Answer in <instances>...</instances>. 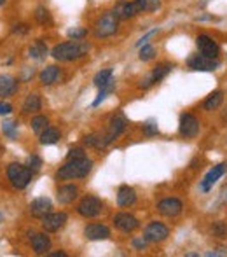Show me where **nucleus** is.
<instances>
[{
    "instance_id": "f257e3e1",
    "label": "nucleus",
    "mask_w": 227,
    "mask_h": 257,
    "mask_svg": "<svg viewBox=\"0 0 227 257\" xmlns=\"http://www.w3.org/2000/svg\"><path fill=\"white\" fill-rule=\"evenodd\" d=\"M90 51V44L82 41H68L63 44H58L52 48L51 56L58 61H74L88 54Z\"/></svg>"
},
{
    "instance_id": "f03ea898",
    "label": "nucleus",
    "mask_w": 227,
    "mask_h": 257,
    "mask_svg": "<svg viewBox=\"0 0 227 257\" xmlns=\"http://www.w3.org/2000/svg\"><path fill=\"white\" fill-rule=\"evenodd\" d=\"M93 168V161L88 156L77 157V159H68L60 170L56 171V179L60 180H72V179H82Z\"/></svg>"
},
{
    "instance_id": "7ed1b4c3",
    "label": "nucleus",
    "mask_w": 227,
    "mask_h": 257,
    "mask_svg": "<svg viewBox=\"0 0 227 257\" xmlns=\"http://www.w3.org/2000/svg\"><path fill=\"white\" fill-rule=\"evenodd\" d=\"M117 28H119V18H117L114 11H108L105 12L96 21V25H94V35H96L98 39L110 37V35L116 34Z\"/></svg>"
},
{
    "instance_id": "20e7f679",
    "label": "nucleus",
    "mask_w": 227,
    "mask_h": 257,
    "mask_svg": "<svg viewBox=\"0 0 227 257\" xmlns=\"http://www.w3.org/2000/svg\"><path fill=\"white\" fill-rule=\"evenodd\" d=\"M7 177L16 189H25L32 180V170L19 163H11L7 166Z\"/></svg>"
},
{
    "instance_id": "39448f33",
    "label": "nucleus",
    "mask_w": 227,
    "mask_h": 257,
    "mask_svg": "<svg viewBox=\"0 0 227 257\" xmlns=\"http://www.w3.org/2000/svg\"><path fill=\"white\" fill-rule=\"evenodd\" d=\"M101 208H103L101 200H98V198H94V196H86L81 203H79L77 212H79V215L86 217V219H93V217L100 215Z\"/></svg>"
},
{
    "instance_id": "423d86ee",
    "label": "nucleus",
    "mask_w": 227,
    "mask_h": 257,
    "mask_svg": "<svg viewBox=\"0 0 227 257\" xmlns=\"http://www.w3.org/2000/svg\"><path fill=\"white\" fill-rule=\"evenodd\" d=\"M114 12H116V16L119 19H130L145 11H143V5H141L140 0H133V2H119L114 7Z\"/></svg>"
},
{
    "instance_id": "0eeeda50",
    "label": "nucleus",
    "mask_w": 227,
    "mask_h": 257,
    "mask_svg": "<svg viewBox=\"0 0 227 257\" xmlns=\"http://www.w3.org/2000/svg\"><path fill=\"white\" fill-rule=\"evenodd\" d=\"M196 46H197V49H199V52L201 54H205V56H208V58H213V60H217L219 58V54H220V48H219V44H217L215 41H213L210 35H197V39H196Z\"/></svg>"
},
{
    "instance_id": "6e6552de",
    "label": "nucleus",
    "mask_w": 227,
    "mask_h": 257,
    "mask_svg": "<svg viewBox=\"0 0 227 257\" xmlns=\"http://www.w3.org/2000/svg\"><path fill=\"white\" fill-rule=\"evenodd\" d=\"M124 130H126V119H124V116H121V114H117V116L112 117L110 123H108L107 133H105V137H103L105 146H108V144H112V142L116 140V138L119 137V135L123 133Z\"/></svg>"
},
{
    "instance_id": "1a4fd4ad",
    "label": "nucleus",
    "mask_w": 227,
    "mask_h": 257,
    "mask_svg": "<svg viewBox=\"0 0 227 257\" xmlns=\"http://www.w3.org/2000/svg\"><path fill=\"white\" fill-rule=\"evenodd\" d=\"M220 67V63L213 58H208L205 54H194L189 58V68L192 70H201V72H212L217 70Z\"/></svg>"
},
{
    "instance_id": "9d476101",
    "label": "nucleus",
    "mask_w": 227,
    "mask_h": 257,
    "mask_svg": "<svg viewBox=\"0 0 227 257\" xmlns=\"http://www.w3.org/2000/svg\"><path fill=\"white\" fill-rule=\"evenodd\" d=\"M168 235H170V229H168L164 224L161 222H150L149 226L145 227V231H143V238L147 240V242H164V240L168 238Z\"/></svg>"
},
{
    "instance_id": "9b49d317",
    "label": "nucleus",
    "mask_w": 227,
    "mask_h": 257,
    "mask_svg": "<svg viewBox=\"0 0 227 257\" xmlns=\"http://www.w3.org/2000/svg\"><path fill=\"white\" fill-rule=\"evenodd\" d=\"M182 202H180L179 198H164L157 203V212L164 217H175L179 213H182Z\"/></svg>"
},
{
    "instance_id": "f8f14e48",
    "label": "nucleus",
    "mask_w": 227,
    "mask_h": 257,
    "mask_svg": "<svg viewBox=\"0 0 227 257\" xmlns=\"http://www.w3.org/2000/svg\"><path fill=\"white\" fill-rule=\"evenodd\" d=\"M199 131V121L192 114H182L180 116V135L185 138H194Z\"/></svg>"
},
{
    "instance_id": "ddd939ff",
    "label": "nucleus",
    "mask_w": 227,
    "mask_h": 257,
    "mask_svg": "<svg viewBox=\"0 0 227 257\" xmlns=\"http://www.w3.org/2000/svg\"><path fill=\"white\" fill-rule=\"evenodd\" d=\"M67 222V213L60 212V213H47L45 217H42V227H44L47 233H56L60 231L61 227Z\"/></svg>"
},
{
    "instance_id": "4468645a",
    "label": "nucleus",
    "mask_w": 227,
    "mask_h": 257,
    "mask_svg": "<svg viewBox=\"0 0 227 257\" xmlns=\"http://www.w3.org/2000/svg\"><path fill=\"white\" fill-rule=\"evenodd\" d=\"M114 226L123 233H131L140 226V222H138L136 217H133L131 213L123 212V213H117V215L114 217Z\"/></svg>"
},
{
    "instance_id": "2eb2a0df",
    "label": "nucleus",
    "mask_w": 227,
    "mask_h": 257,
    "mask_svg": "<svg viewBox=\"0 0 227 257\" xmlns=\"http://www.w3.org/2000/svg\"><path fill=\"white\" fill-rule=\"evenodd\" d=\"M51 212H52V203L49 198L45 196L35 198L34 202L30 203V213L34 217H37V219H42V217H45Z\"/></svg>"
},
{
    "instance_id": "dca6fc26",
    "label": "nucleus",
    "mask_w": 227,
    "mask_h": 257,
    "mask_svg": "<svg viewBox=\"0 0 227 257\" xmlns=\"http://www.w3.org/2000/svg\"><path fill=\"white\" fill-rule=\"evenodd\" d=\"M84 236L91 242H100V240H107L110 236V229L103 224H90L84 229Z\"/></svg>"
},
{
    "instance_id": "f3484780",
    "label": "nucleus",
    "mask_w": 227,
    "mask_h": 257,
    "mask_svg": "<svg viewBox=\"0 0 227 257\" xmlns=\"http://www.w3.org/2000/svg\"><path fill=\"white\" fill-rule=\"evenodd\" d=\"M79 196V187L74 186V184H67V186H61L56 193V198H58V202L61 205H68Z\"/></svg>"
},
{
    "instance_id": "a211bd4d",
    "label": "nucleus",
    "mask_w": 227,
    "mask_h": 257,
    "mask_svg": "<svg viewBox=\"0 0 227 257\" xmlns=\"http://www.w3.org/2000/svg\"><path fill=\"white\" fill-rule=\"evenodd\" d=\"M226 166L227 164L226 163H220V164H217V166H213L212 170L206 173V177H205V180L201 182V189L203 191H208L210 187L213 186V184L217 182V180L220 179V177L226 173Z\"/></svg>"
},
{
    "instance_id": "6ab92c4d",
    "label": "nucleus",
    "mask_w": 227,
    "mask_h": 257,
    "mask_svg": "<svg viewBox=\"0 0 227 257\" xmlns=\"http://www.w3.org/2000/svg\"><path fill=\"white\" fill-rule=\"evenodd\" d=\"M136 202V193L133 187L130 186H121L119 193H117V205L119 206H131Z\"/></svg>"
},
{
    "instance_id": "aec40b11",
    "label": "nucleus",
    "mask_w": 227,
    "mask_h": 257,
    "mask_svg": "<svg viewBox=\"0 0 227 257\" xmlns=\"http://www.w3.org/2000/svg\"><path fill=\"white\" fill-rule=\"evenodd\" d=\"M32 247H34V252L42 256V254H47V250L51 249V240L44 233H39V235L32 236Z\"/></svg>"
},
{
    "instance_id": "412c9836",
    "label": "nucleus",
    "mask_w": 227,
    "mask_h": 257,
    "mask_svg": "<svg viewBox=\"0 0 227 257\" xmlns=\"http://www.w3.org/2000/svg\"><path fill=\"white\" fill-rule=\"evenodd\" d=\"M18 90V82L11 75H0V97H11Z\"/></svg>"
},
{
    "instance_id": "4be33fe9",
    "label": "nucleus",
    "mask_w": 227,
    "mask_h": 257,
    "mask_svg": "<svg viewBox=\"0 0 227 257\" xmlns=\"http://www.w3.org/2000/svg\"><path fill=\"white\" fill-rule=\"evenodd\" d=\"M58 75H60V68L54 67V65H51V67H45L44 70L39 74V81H41L44 86H51L56 82Z\"/></svg>"
},
{
    "instance_id": "5701e85b",
    "label": "nucleus",
    "mask_w": 227,
    "mask_h": 257,
    "mask_svg": "<svg viewBox=\"0 0 227 257\" xmlns=\"http://www.w3.org/2000/svg\"><path fill=\"white\" fill-rule=\"evenodd\" d=\"M60 140V131L56 128H45L44 131L41 133V144L42 146H51V144H56Z\"/></svg>"
},
{
    "instance_id": "b1692460",
    "label": "nucleus",
    "mask_w": 227,
    "mask_h": 257,
    "mask_svg": "<svg viewBox=\"0 0 227 257\" xmlns=\"http://www.w3.org/2000/svg\"><path fill=\"white\" fill-rule=\"evenodd\" d=\"M112 81H114V77H112V68H103V70L98 72L93 79L96 88H103V86H107L108 82H112Z\"/></svg>"
},
{
    "instance_id": "393cba45",
    "label": "nucleus",
    "mask_w": 227,
    "mask_h": 257,
    "mask_svg": "<svg viewBox=\"0 0 227 257\" xmlns=\"http://www.w3.org/2000/svg\"><path fill=\"white\" fill-rule=\"evenodd\" d=\"M222 102H224V93L222 91H215V93H212L208 98H206L205 110H217V108L222 105Z\"/></svg>"
},
{
    "instance_id": "a878e982",
    "label": "nucleus",
    "mask_w": 227,
    "mask_h": 257,
    "mask_svg": "<svg viewBox=\"0 0 227 257\" xmlns=\"http://www.w3.org/2000/svg\"><path fill=\"white\" fill-rule=\"evenodd\" d=\"M172 70H173L172 63H161V65H157V67L154 68L152 74H150V77H152L154 82H157V81H161V79L166 77V75L170 74Z\"/></svg>"
},
{
    "instance_id": "bb28decb",
    "label": "nucleus",
    "mask_w": 227,
    "mask_h": 257,
    "mask_svg": "<svg viewBox=\"0 0 227 257\" xmlns=\"http://www.w3.org/2000/svg\"><path fill=\"white\" fill-rule=\"evenodd\" d=\"M30 56L35 58V60H44L45 56H47V48H45V44L41 41V39L35 41L34 46L30 48Z\"/></svg>"
},
{
    "instance_id": "cd10ccee",
    "label": "nucleus",
    "mask_w": 227,
    "mask_h": 257,
    "mask_svg": "<svg viewBox=\"0 0 227 257\" xmlns=\"http://www.w3.org/2000/svg\"><path fill=\"white\" fill-rule=\"evenodd\" d=\"M23 110L25 112H37L41 110V97L39 95H28L23 103Z\"/></svg>"
},
{
    "instance_id": "c85d7f7f",
    "label": "nucleus",
    "mask_w": 227,
    "mask_h": 257,
    "mask_svg": "<svg viewBox=\"0 0 227 257\" xmlns=\"http://www.w3.org/2000/svg\"><path fill=\"white\" fill-rule=\"evenodd\" d=\"M114 86H116V82L112 81V82H108L107 86H103V88H100V93H98V97H96V100L93 102V107H98V105L101 103V102L107 98V95L108 93H112V90H114Z\"/></svg>"
},
{
    "instance_id": "c756f323",
    "label": "nucleus",
    "mask_w": 227,
    "mask_h": 257,
    "mask_svg": "<svg viewBox=\"0 0 227 257\" xmlns=\"http://www.w3.org/2000/svg\"><path fill=\"white\" fill-rule=\"evenodd\" d=\"M84 144L90 147H94V149H101V147H105V142L103 138L100 137V135L93 133V135H88L86 138H84Z\"/></svg>"
},
{
    "instance_id": "7c9ffc66",
    "label": "nucleus",
    "mask_w": 227,
    "mask_h": 257,
    "mask_svg": "<svg viewBox=\"0 0 227 257\" xmlns=\"http://www.w3.org/2000/svg\"><path fill=\"white\" fill-rule=\"evenodd\" d=\"M47 128V117L45 116H37V117H34L32 119V130L35 131V133H39L41 135L42 131Z\"/></svg>"
},
{
    "instance_id": "2f4dec72",
    "label": "nucleus",
    "mask_w": 227,
    "mask_h": 257,
    "mask_svg": "<svg viewBox=\"0 0 227 257\" xmlns=\"http://www.w3.org/2000/svg\"><path fill=\"white\" fill-rule=\"evenodd\" d=\"M156 56V49L150 44H143V48L140 49V60L141 61H149Z\"/></svg>"
},
{
    "instance_id": "473e14b6",
    "label": "nucleus",
    "mask_w": 227,
    "mask_h": 257,
    "mask_svg": "<svg viewBox=\"0 0 227 257\" xmlns=\"http://www.w3.org/2000/svg\"><path fill=\"white\" fill-rule=\"evenodd\" d=\"M16 130H18V123H14V121H4V124H2V131L9 138H16Z\"/></svg>"
},
{
    "instance_id": "72a5a7b5",
    "label": "nucleus",
    "mask_w": 227,
    "mask_h": 257,
    "mask_svg": "<svg viewBox=\"0 0 227 257\" xmlns=\"http://www.w3.org/2000/svg\"><path fill=\"white\" fill-rule=\"evenodd\" d=\"M145 12H154L161 7V0H140Z\"/></svg>"
},
{
    "instance_id": "f704fd0d",
    "label": "nucleus",
    "mask_w": 227,
    "mask_h": 257,
    "mask_svg": "<svg viewBox=\"0 0 227 257\" xmlns=\"http://www.w3.org/2000/svg\"><path fill=\"white\" fill-rule=\"evenodd\" d=\"M67 35L72 39V41H82V39L88 35V30L86 28H72V30L67 32Z\"/></svg>"
},
{
    "instance_id": "c9c22d12",
    "label": "nucleus",
    "mask_w": 227,
    "mask_h": 257,
    "mask_svg": "<svg viewBox=\"0 0 227 257\" xmlns=\"http://www.w3.org/2000/svg\"><path fill=\"white\" fill-rule=\"evenodd\" d=\"M35 19H37L41 25H45V23H51V18H49V12L47 9L44 7H39L37 11H35Z\"/></svg>"
},
{
    "instance_id": "e433bc0d",
    "label": "nucleus",
    "mask_w": 227,
    "mask_h": 257,
    "mask_svg": "<svg viewBox=\"0 0 227 257\" xmlns=\"http://www.w3.org/2000/svg\"><path fill=\"white\" fill-rule=\"evenodd\" d=\"M212 231L215 236H219V238H224V236L227 235V226L224 222H215L212 227Z\"/></svg>"
},
{
    "instance_id": "4c0bfd02",
    "label": "nucleus",
    "mask_w": 227,
    "mask_h": 257,
    "mask_svg": "<svg viewBox=\"0 0 227 257\" xmlns=\"http://www.w3.org/2000/svg\"><path fill=\"white\" fill-rule=\"evenodd\" d=\"M143 133L149 135V137H154V135L159 133V128H157V124L154 123V121H147V123L143 124Z\"/></svg>"
},
{
    "instance_id": "58836bf2",
    "label": "nucleus",
    "mask_w": 227,
    "mask_h": 257,
    "mask_svg": "<svg viewBox=\"0 0 227 257\" xmlns=\"http://www.w3.org/2000/svg\"><path fill=\"white\" fill-rule=\"evenodd\" d=\"M41 166H42V159L39 156H30V157H28V168H30L32 171L41 170Z\"/></svg>"
},
{
    "instance_id": "ea45409f",
    "label": "nucleus",
    "mask_w": 227,
    "mask_h": 257,
    "mask_svg": "<svg viewBox=\"0 0 227 257\" xmlns=\"http://www.w3.org/2000/svg\"><path fill=\"white\" fill-rule=\"evenodd\" d=\"M86 154H84V151L82 149H72L70 153L67 154V159H77V157H84Z\"/></svg>"
},
{
    "instance_id": "a19ab883",
    "label": "nucleus",
    "mask_w": 227,
    "mask_h": 257,
    "mask_svg": "<svg viewBox=\"0 0 227 257\" xmlns=\"http://www.w3.org/2000/svg\"><path fill=\"white\" fill-rule=\"evenodd\" d=\"M12 112V105L4 103V102H0V116H7Z\"/></svg>"
},
{
    "instance_id": "79ce46f5",
    "label": "nucleus",
    "mask_w": 227,
    "mask_h": 257,
    "mask_svg": "<svg viewBox=\"0 0 227 257\" xmlns=\"http://www.w3.org/2000/svg\"><path fill=\"white\" fill-rule=\"evenodd\" d=\"M133 247L135 249H138V250H143L147 247V240L145 238H136V240H133Z\"/></svg>"
},
{
    "instance_id": "37998d69",
    "label": "nucleus",
    "mask_w": 227,
    "mask_h": 257,
    "mask_svg": "<svg viewBox=\"0 0 227 257\" xmlns=\"http://www.w3.org/2000/svg\"><path fill=\"white\" fill-rule=\"evenodd\" d=\"M156 32H157V28H154V30H150V32H149V34H147V35H143V37H141L140 41L136 42V46H143V44H145V42H147V39H149L150 35H154V34H156Z\"/></svg>"
},
{
    "instance_id": "c03bdc74",
    "label": "nucleus",
    "mask_w": 227,
    "mask_h": 257,
    "mask_svg": "<svg viewBox=\"0 0 227 257\" xmlns=\"http://www.w3.org/2000/svg\"><path fill=\"white\" fill-rule=\"evenodd\" d=\"M14 32H16V34H18V32H19V34H26V32H28V26L23 25V23H21V25H16Z\"/></svg>"
},
{
    "instance_id": "a18cd8bd",
    "label": "nucleus",
    "mask_w": 227,
    "mask_h": 257,
    "mask_svg": "<svg viewBox=\"0 0 227 257\" xmlns=\"http://www.w3.org/2000/svg\"><path fill=\"white\" fill-rule=\"evenodd\" d=\"M51 257H67V254L65 252H54V254H49Z\"/></svg>"
},
{
    "instance_id": "49530a36",
    "label": "nucleus",
    "mask_w": 227,
    "mask_h": 257,
    "mask_svg": "<svg viewBox=\"0 0 227 257\" xmlns=\"http://www.w3.org/2000/svg\"><path fill=\"white\" fill-rule=\"evenodd\" d=\"M2 4H5V0H0V5H2Z\"/></svg>"
},
{
    "instance_id": "de8ad7c7",
    "label": "nucleus",
    "mask_w": 227,
    "mask_h": 257,
    "mask_svg": "<svg viewBox=\"0 0 227 257\" xmlns=\"http://www.w3.org/2000/svg\"><path fill=\"white\" fill-rule=\"evenodd\" d=\"M0 220H2V213H0Z\"/></svg>"
}]
</instances>
